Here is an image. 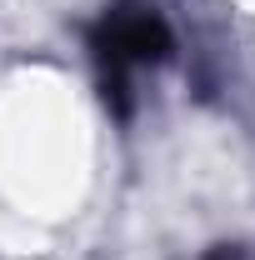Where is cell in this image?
<instances>
[{
    "label": "cell",
    "instance_id": "1",
    "mask_svg": "<svg viewBox=\"0 0 255 260\" xmlns=\"http://www.w3.org/2000/svg\"><path fill=\"white\" fill-rule=\"evenodd\" d=\"M90 50L100 70V100L115 120L130 115V70L135 65H165L175 55V35L155 5L120 0L90 25Z\"/></svg>",
    "mask_w": 255,
    "mask_h": 260
},
{
    "label": "cell",
    "instance_id": "2",
    "mask_svg": "<svg viewBox=\"0 0 255 260\" xmlns=\"http://www.w3.org/2000/svg\"><path fill=\"white\" fill-rule=\"evenodd\" d=\"M205 260H245V250H240V245H215Z\"/></svg>",
    "mask_w": 255,
    "mask_h": 260
}]
</instances>
